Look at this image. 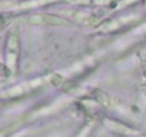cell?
Wrapping results in <instances>:
<instances>
[{"label": "cell", "mask_w": 146, "mask_h": 137, "mask_svg": "<svg viewBox=\"0 0 146 137\" xmlns=\"http://www.w3.org/2000/svg\"><path fill=\"white\" fill-rule=\"evenodd\" d=\"M23 20L25 23L32 24V26H57V27L73 26V20L66 19L63 16L52 14V13H30Z\"/></svg>", "instance_id": "obj_1"}, {"label": "cell", "mask_w": 146, "mask_h": 137, "mask_svg": "<svg viewBox=\"0 0 146 137\" xmlns=\"http://www.w3.org/2000/svg\"><path fill=\"white\" fill-rule=\"evenodd\" d=\"M19 50H20L19 33H17V29H12L7 34V39H6V64H7L10 72L16 70Z\"/></svg>", "instance_id": "obj_2"}, {"label": "cell", "mask_w": 146, "mask_h": 137, "mask_svg": "<svg viewBox=\"0 0 146 137\" xmlns=\"http://www.w3.org/2000/svg\"><path fill=\"white\" fill-rule=\"evenodd\" d=\"M106 124L109 128L115 130V131H119V133H125V134H130V133H135L133 128H129L127 126L119 123V121H113V120H106Z\"/></svg>", "instance_id": "obj_3"}, {"label": "cell", "mask_w": 146, "mask_h": 137, "mask_svg": "<svg viewBox=\"0 0 146 137\" xmlns=\"http://www.w3.org/2000/svg\"><path fill=\"white\" fill-rule=\"evenodd\" d=\"M69 3L75 5H82V6H92V5H103L109 3V0H67Z\"/></svg>", "instance_id": "obj_4"}, {"label": "cell", "mask_w": 146, "mask_h": 137, "mask_svg": "<svg viewBox=\"0 0 146 137\" xmlns=\"http://www.w3.org/2000/svg\"><path fill=\"white\" fill-rule=\"evenodd\" d=\"M95 97H96V100H98L100 104H108V101H109L108 96H106L103 92H100V90H95Z\"/></svg>", "instance_id": "obj_5"}, {"label": "cell", "mask_w": 146, "mask_h": 137, "mask_svg": "<svg viewBox=\"0 0 146 137\" xmlns=\"http://www.w3.org/2000/svg\"><path fill=\"white\" fill-rule=\"evenodd\" d=\"M140 66H142V72H143V77L146 80V53H140Z\"/></svg>", "instance_id": "obj_6"}, {"label": "cell", "mask_w": 146, "mask_h": 137, "mask_svg": "<svg viewBox=\"0 0 146 137\" xmlns=\"http://www.w3.org/2000/svg\"><path fill=\"white\" fill-rule=\"evenodd\" d=\"M142 137H146V134H142Z\"/></svg>", "instance_id": "obj_7"}]
</instances>
